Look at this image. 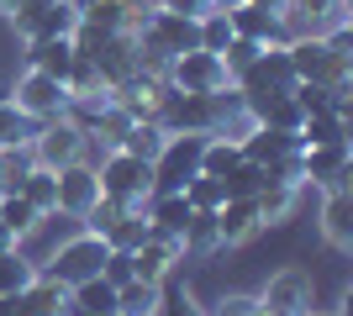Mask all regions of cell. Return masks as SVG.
Here are the masks:
<instances>
[{
    "instance_id": "obj_45",
    "label": "cell",
    "mask_w": 353,
    "mask_h": 316,
    "mask_svg": "<svg viewBox=\"0 0 353 316\" xmlns=\"http://www.w3.org/2000/svg\"><path fill=\"white\" fill-rule=\"evenodd\" d=\"M237 6H248V0H211V11H237Z\"/></svg>"
},
{
    "instance_id": "obj_30",
    "label": "cell",
    "mask_w": 353,
    "mask_h": 316,
    "mask_svg": "<svg viewBox=\"0 0 353 316\" xmlns=\"http://www.w3.org/2000/svg\"><path fill=\"white\" fill-rule=\"evenodd\" d=\"M159 295H163V285L127 280V285L117 290V316H159Z\"/></svg>"
},
{
    "instance_id": "obj_32",
    "label": "cell",
    "mask_w": 353,
    "mask_h": 316,
    "mask_svg": "<svg viewBox=\"0 0 353 316\" xmlns=\"http://www.w3.org/2000/svg\"><path fill=\"white\" fill-rule=\"evenodd\" d=\"M163 127L159 121H132V127H127V132H121V143L117 148L121 153H132V158H148V164H153V158H159V148H163Z\"/></svg>"
},
{
    "instance_id": "obj_41",
    "label": "cell",
    "mask_w": 353,
    "mask_h": 316,
    "mask_svg": "<svg viewBox=\"0 0 353 316\" xmlns=\"http://www.w3.org/2000/svg\"><path fill=\"white\" fill-rule=\"evenodd\" d=\"M159 11H179V16H201V11H211V0H153Z\"/></svg>"
},
{
    "instance_id": "obj_24",
    "label": "cell",
    "mask_w": 353,
    "mask_h": 316,
    "mask_svg": "<svg viewBox=\"0 0 353 316\" xmlns=\"http://www.w3.org/2000/svg\"><path fill=\"white\" fill-rule=\"evenodd\" d=\"M237 164H243V143H237L232 132H211V137H206V148H201V174H211V180H227Z\"/></svg>"
},
{
    "instance_id": "obj_6",
    "label": "cell",
    "mask_w": 353,
    "mask_h": 316,
    "mask_svg": "<svg viewBox=\"0 0 353 316\" xmlns=\"http://www.w3.org/2000/svg\"><path fill=\"white\" fill-rule=\"evenodd\" d=\"M11 105L32 121V127H37V121H53V116L69 111V85L53 79V74H43V69H21L16 85H11Z\"/></svg>"
},
{
    "instance_id": "obj_25",
    "label": "cell",
    "mask_w": 353,
    "mask_h": 316,
    "mask_svg": "<svg viewBox=\"0 0 353 316\" xmlns=\"http://www.w3.org/2000/svg\"><path fill=\"white\" fill-rule=\"evenodd\" d=\"M117 311V285H105L101 274L69 290V316H111Z\"/></svg>"
},
{
    "instance_id": "obj_5",
    "label": "cell",
    "mask_w": 353,
    "mask_h": 316,
    "mask_svg": "<svg viewBox=\"0 0 353 316\" xmlns=\"http://www.w3.org/2000/svg\"><path fill=\"white\" fill-rule=\"evenodd\" d=\"M163 79H169V90H185V95H221V90H232V74H227L221 53H206V48H190V53L169 59Z\"/></svg>"
},
{
    "instance_id": "obj_47",
    "label": "cell",
    "mask_w": 353,
    "mask_h": 316,
    "mask_svg": "<svg viewBox=\"0 0 353 316\" xmlns=\"http://www.w3.org/2000/svg\"><path fill=\"white\" fill-rule=\"evenodd\" d=\"M248 316H274V311H269V306H253V311Z\"/></svg>"
},
{
    "instance_id": "obj_18",
    "label": "cell",
    "mask_w": 353,
    "mask_h": 316,
    "mask_svg": "<svg viewBox=\"0 0 353 316\" xmlns=\"http://www.w3.org/2000/svg\"><path fill=\"white\" fill-rule=\"evenodd\" d=\"M237 143H243V158H253V164H264V169H274V164H285V158L301 153V137L280 132V127H248Z\"/></svg>"
},
{
    "instance_id": "obj_28",
    "label": "cell",
    "mask_w": 353,
    "mask_h": 316,
    "mask_svg": "<svg viewBox=\"0 0 353 316\" xmlns=\"http://www.w3.org/2000/svg\"><path fill=\"white\" fill-rule=\"evenodd\" d=\"M32 280H37V258L27 248H6L0 253V295H21Z\"/></svg>"
},
{
    "instance_id": "obj_44",
    "label": "cell",
    "mask_w": 353,
    "mask_h": 316,
    "mask_svg": "<svg viewBox=\"0 0 353 316\" xmlns=\"http://www.w3.org/2000/svg\"><path fill=\"white\" fill-rule=\"evenodd\" d=\"M11 85H16V74H6V69H0V101H11Z\"/></svg>"
},
{
    "instance_id": "obj_16",
    "label": "cell",
    "mask_w": 353,
    "mask_h": 316,
    "mask_svg": "<svg viewBox=\"0 0 353 316\" xmlns=\"http://www.w3.org/2000/svg\"><path fill=\"white\" fill-rule=\"evenodd\" d=\"M216 232H221V248H248L264 222H259V200L253 196H227L216 206Z\"/></svg>"
},
{
    "instance_id": "obj_15",
    "label": "cell",
    "mask_w": 353,
    "mask_h": 316,
    "mask_svg": "<svg viewBox=\"0 0 353 316\" xmlns=\"http://www.w3.org/2000/svg\"><path fill=\"white\" fill-rule=\"evenodd\" d=\"M95 200H101V180H95V164H90V158H79V164L59 169V216H69V222H85Z\"/></svg>"
},
{
    "instance_id": "obj_29",
    "label": "cell",
    "mask_w": 353,
    "mask_h": 316,
    "mask_svg": "<svg viewBox=\"0 0 353 316\" xmlns=\"http://www.w3.org/2000/svg\"><path fill=\"white\" fill-rule=\"evenodd\" d=\"M148 232H153V222H148L143 211H121V216L105 227L101 238H105V248H111V253H132V248L148 238Z\"/></svg>"
},
{
    "instance_id": "obj_42",
    "label": "cell",
    "mask_w": 353,
    "mask_h": 316,
    "mask_svg": "<svg viewBox=\"0 0 353 316\" xmlns=\"http://www.w3.org/2000/svg\"><path fill=\"white\" fill-rule=\"evenodd\" d=\"M6 248H21V242H16V232L6 222H0V253H6Z\"/></svg>"
},
{
    "instance_id": "obj_19",
    "label": "cell",
    "mask_w": 353,
    "mask_h": 316,
    "mask_svg": "<svg viewBox=\"0 0 353 316\" xmlns=\"http://www.w3.org/2000/svg\"><path fill=\"white\" fill-rule=\"evenodd\" d=\"M90 59H95V69H101L105 85H121V79H132L137 69H143V63H137V43L127 37V32H111V37H101Z\"/></svg>"
},
{
    "instance_id": "obj_27",
    "label": "cell",
    "mask_w": 353,
    "mask_h": 316,
    "mask_svg": "<svg viewBox=\"0 0 353 316\" xmlns=\"http://www.w3.org/2000/svg\"><path fill=\"white\" fill-rule=\"evenodd\" d=\"M179 242H185V258H211V253H221L216 211H195L190 222H185V232H179Z\"/></svg>"
},
{
    "instance_id": "obj_38",
    "label": "cell",
    "mask_w": 353,
    "mask_h": 316,
    "mask_svg": "<svg viewBox=\"0 0 353 316\" xmlns=\"http://www.w3.org/2000/svg\"><path fill=\"white\" fill-rule=\"evenodd\" d=\"M27 137H32V121L11 101H0V148H27Z\"/></svg>"
},
{
    "instance_id": "obj_22",
    "label": "cell",
    "mask_w": 353,
    "mask_h": 316,
    "mask_svg": "<svg viewBox=\"0 0 353 316\" xmlns=\"http://www.w3.org/2000/svg\"><path fill=\"white\" fill-rule=\"evenodd\" d=\"M16 196L27 200L32 211L53 216V211H59V169H43V164H32L27 174H21V190H16Z\"/></svg>"
},
{
    "instance_id": "obj_10",
    "label": "cell",
    "mask_w": 353,
    "mask_h": 316,
    "mask_svg": "<svg viewBox=\"0 0 353 316\" xmlns=\"http://www.w3.org/2000/svg\"><path fill=\"white\" fill-rule=\"evenodd\" d=\"M201 148H206V137H201V132L163 137L159 158H153V190H185V180L201 174Z\"/></svg>"
},
{
    "instance_id": "obj_3",
    "label": "cell",
    "mask_w": 353,
    "mask_h": 316,
    "mask_svg": "<svg viewBox=\"0 0 353 316\" xmlns=\"http://www.w3.org/2000/svg\"><path fill=\"white\" fill-rule=\"evenodd\" d=\"M95 180H101V196H111L127 211H143V200L153 196V164H148V158H132V153H121V148L101 153Z\"/></svg>"
},
{
    "instance_id": "obj_4",
    "label": "cell",
    "mask_w": 353,
    "mask_h": 316,
    "mask_svg": "<svg viewBox=\"0 0 353 316\" xmlns=\"http://www.w3.org/2000/svg\"><path fill=\"white\" fill-rule=\"evenodd\" d=\"M90 148H95V143H90L69 116L37 121L32 137H27V158L43 164V169H69V164H79V158H90Z\"/></svg>"
},
{
    "instance_id": "obj_31",
    "label": "cell",
    "mask_w": 353,
    "mask_h": 316,
    "mask_svg": "<svg viewBox=\"0 0 353 316\" xmlns=\"http://www.w3.org/2000/svg\"><path fill=\"white\" fill-rule=\"evenodd\" d=\"M0 222L16 232V242L27 248L32 238H37V227H43V211H32L21 196H0Z\"/></svg>"
},
{
    "instance_id": "obj_37",
    "label": "cell",
    "mask_w": 353,
    "mask_h": 316,
    "mask_svg": "<svg viewBox=\"0 0 353 316\" xmlns=\"http://www.w3.org/2000/svg\"><path fill=\"white\" fill-rule=\"evenodd\" d=\"M159 316H206V306L195 301V290H185V285H169V280H163Z\"/></svg>"
},
{
    "instance_id": "obj_23",
    "label": "cell",
    "mask_w": 353,
    "mask_h": 316,
    "mask_svg": "<svg viewBox=\"0 0 353 316\" xmlns=\"http://www.w3.org/2000/svg\"><path fill=\"white\" fill-rule=\"evenodd\" d=\"M27 69H43L53 79H69L74 69V43L69 37H43V43H27Z\"/></svg>"
},
{
    "instance_id": "obj_12",
    "label": "cell",
    "mask_w": 353,
    "mask_h": 316,
    "mask_svg": "<svg viewBox=\"0 0 353 316\" xmlns=\"http://www.w3.org/2000/svg\"><path fill=\"white\" fill-rule=\"evenodd\" d=\"M179 264H185V242L169 238V232H148V238L132 248V280H148V285L174 280Z\"/></svg>"
},
{
    "instance_id": "obj_40",
    "label": "cell",
    "mask_w": 353,
    "mask_h": 316,
    "mask_svg": "<svg viewBox=\"0 0 353 316\" xmlns=\"http://www.w3.org/2000/svg\"><path fill=\"white\" fill-rule=\"evenodd\" d=\"M101 280L121 290L127 280H132V253H105V264H101Z\"/></svg>"
},
{
    "instance_id": "obj_17",
    "label": "cell",
    "mask_w": 353,
    "mask_h": 316,
    "mask_svg": "<svg viewBox=\"0 0 353 316\" xmlns=\"http://www.w3.org/2000/svg\"><path fill=\"white\" fill-rule=\"evenodd\" d=\"M227 21H232V37H248V43H264V48H280L285 37H290L285 21H280V11H274V6H259V0L227 11Z\"/></svg>"
},
{
    "instance_id": "obj_33",
    "label": "cell",
    "mask_w": 353,
    "mask_h": 316,
    "mask_svg": "<svg viewBox=\"0 0 353 316\" xmlns=\"http://www.w3.org/2000/svg\"><path fill=\"white\" fill-rule=\"evenodd\" d=\"M195 43L206 48V53H221V48L232 43V21H227V11H201V16H195Z\"/></svg>"
},
{
    "instance_id": "obj_11",
    "label": "cell",
    "mask_w": 353,
    "mask_h": 316,
    "mask_svg": "<svg viewBox=\"0 0 353 316\" xmlns=\"http://www.w3.org/2000/svg\"><path fill=\"white\" fill-rule=\"evenodd\" d=\"M301 185H311V190L353 185V143H322V148H301Z\"/></svg>"
},
{
    "instance_id": "obj_13",
    "label": "cell",
    "mask_w": 353,
    "mask_h": 316,
    "mask_svg": "<svg viewBox=\"0 0 353 316\" xmlns=\"http://www.w3.org/2000/svg\"><path fill=\"white\" fill-rule=\"evenodd\" d=\"M348 16V0H280V21L290 37H322L327 27H338Z\"/></svg>"
},
{
    "instance_id": "obj_36",
    "label": "cell",
    "mask_w": 353,
    "mask_h": 316,
    "mask_svg": "<svg viewBox=\"0 0 353 316\" xmlns=\"http://www.w3.org/2000/svg\"><path fill=\"white\" fill-rule=\"evenodd\" d=\"M69 95H101V90H111L101 79V69H95V59H85V53H74V69H69Z\"/></svg>"
},
{
    "instance_id": "obj_34",
    "label": "cell",
    "mask_w": 353,
    "mask_h": 316,
    "mask_svg": "<svg viewBox=\"0 0 353 316\" xmlns=\"http://www.w3.org/2000/svg\"><path fill=\"white\" fill-rule=\"evenodd\" d=\"M264 185H274V180H269V169L253 164V158H243V164H237L232 174L221 180V190H227V196H259Z\"/></svg>"
},
{
    "instance_id": "obj_8",
    "label": "cell",
    "mask_w": 353,
    "mask_h": 316,
    "mask_svg": "<svg viewBox=\"0 0 353 316\" xmlns=\"http://www.w3.org/2000/svg\"><path fill=\"white\" fill-rule=\"evenodd\" d=\"M259 306H269L274 316H306L316 306V274L301 269V264L274 269L264 280V290H259Z\"/></svg>"
},
{
    "instance_id": "obj_7",
    "label": "cell",
    "mask_w": 353,
    "mask_h": 316,
    "mask_svg": "<svg viewBox=\"0 0 353 316\" xmlns=\"http://www.w3.org/2000/svg\"><path fill=\"white\" fill-rule=\"evenodd\" d=\"M21 43H43V37H74L79 27V0H27L11 16Z\"/></svg>"
},
{
    "instance_id": "obj_43",
    "label": "cell",
    "mask_w": 353,
    "mask_h": 316,
    "mask_svg": "<svg viewBox=\"0 0 353 316\" xmlns=\"http://www.w3.org/2000/svg\"><path fill=\"white\" fill-rule=\"evenodd\" d=\"M21 6H27V0H0V16H6V21H11V16L21 11Z\"/></svg>"
},
{
    "instance_id": "obj_35",
    "label": "cell",
    "mask_w": 353,
    "mask_h": 316,
    "mask_svg": "<svg viewBox=\"0 0 353 316\" xmlns=\"http://www.w3.org/2000/svg\"><path fill=\"white\" fill-rule=\"evenodd\" d=\"M179 196L190 200V211H216L221 200H227V190H221V180H211V174H195V180H185Z\"/></svg>"
},
{
    "instance_id": "obj_20",
    "label": "cell",
    "mask_w": 353,
    "mask_h": 316,
    "mask_svg": "<svg viewBox=\"0 0 353 316\" xmlns=\"http://www.w3.org/2000/svg\"><path fill=\"white\" fill-rule=\"evenodd\" d=\"M301 190L306 185H295V180H274V185H264L259 190V222H264V232L269 227H285V222H295V206H301Z\"/></svg>"
},
{
    "instance_id": "obj_21",
    "label": "cell",
    "mask_w": 353,
    "mask_h": 316,
    "mask_svg": "<svg viewBox=\"0 0 353 316\" xmlns=\"http://www.w3.org/2000/svg\"><path fill=\"white\" fill-rule=\"evenodd\" d=\"M21 316H69V285H59V280H48V274H37L21 295Z\"/></svg>"
},
{
    "instance_id": "obj_46",
    "label": "cell",
    "mask_w": 353,
    "mask_h": 316,
    "mask_svg": "<svg viewBox=\"0 0 353 316\" xmlns=\"http://www.w3.org/2000/svg\"><path fill=\"white\" fill-rule=\"evenodd\" d=\"M306 316H338V311H327V306H311V311Z\"/></svg>"
},
{
    "instance_id": "obj_14",
    "label": "cell",
    "mask_w": 353,
    "mask_h": 316,
    "mask_svg": "<svg viewBox=\"0 0 353 316\" xmlns=\"http://www.w3.org/2000/svg\"><path fill=\"white\" fill-rule=\"evenodd\" d=\"M316 232H322L327 248H338V253H353V185H332V190H322Z\"/></svg>"
},
{
    "instance_id": "obj_39",
    "label": "cell",
    "mask_w": 353,
    "mask_h": 316,
    "mask_svg": "<svg viewBox=\"0 0 353 316\" xmlns=\"http://www.w3.org/2000/svg\"><path fill=\"white\" fill-rule=\"evenodd\" d=\"M253 306H259V295H243V290H227V295H216V301L206 306V316H248Z\"/></svg>"
},
{
    "instance_id": "obj_2",
    "label": "cell",
    "mask_w": 353,
    "mask_h": 316,
    "mask_svg": "<svg viewBox=\"0 0 353 316\" xmlns=\"http://www.w3.org/2000/svg\"><path fill=\"white\" fill-rule=\"evenodd\" d=\"M285 53H290L295 79L327 85V90H353V59L348 53H332L327 37H285Z\"/></svg>"
},
{
    "instance_id": "obj_1",
    "label": "cell",
    "mask_w": 353,
    "mask_h": 316,
    "mask_svg": "<svg viewBox=\"0 0 353 316\" xmlns=\"http://www.w3.org/2000/svg\"><path fill=\"white\" fill-rule=\"evenodd\" d=\"M105 238L101 232H90V227H74V232H63L53 248H48V258H37V274H48V280H59V285H85V280H95L105 264Z\"/></svg>"
},
{
    "instance_id": "obj_9",
    "label": "cell",
    "mask_w": 353,
    "mask_h": 316,
    "mask_svg": "<svg viewBox=\"0 0 353 316\" xmlns=\"http://www.w3.org/2000/svg\"><path fill=\"white\" fill-rule=\"evenodd\" d=\"M295 85H301V79H295V69H290L285 43L280 48H259V59L232 74V90L237 95H290Z\"/></svg>"
},
{
    "instance_id": "obj_26",
    "label": "cell",
    "mask_w": 353,
    "mask_h": 316,
    "mask_svg": "<svg viewBox=\"0 0 353 316\" xmlns=\"http://www.w3.org/2000/svg\"><path fill=\"white\" fill-rule=\"evenodd\" d=\"M295 137H301V148H322V143H348V116H338V111H316V116H301V127H295Z\"/></svg>"
},
{
    "instance_id": "obj_48",
    "label": "cell",
    "mask_w": 353,
    "mask_h": 316,
    "mask_svg": "<svg viewBox=\"0 0 353 316\" xmlns=\"http://www.w3.org/2000/svg\"><path fill=\"white\" fill-rule=\"evenodd\" d=\"M111 316H117V311H111Z\"/></svg>"
}]
</instances>
